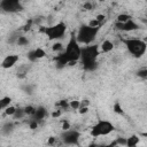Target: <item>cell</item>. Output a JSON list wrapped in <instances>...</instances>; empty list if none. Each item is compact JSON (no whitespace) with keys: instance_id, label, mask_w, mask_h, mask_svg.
Wrapping results in <instances>:
<instances>
[{"instance_id":"obj_1","label":"cell","mask_w":147,"mask_h":147,"mask_svg":"<svg viewBox=\"0 0 147 147\" xmlns=\"http://www.w3.org/2000/svg\"><path fill=\"white\" fill-rule=\"evenodd\" d=\"M100 55V46L99 45H85L82 47V56L80 61L83 68L87 71H94L98 68V56Z\"/></svg>"},{"instance_id":"obj_2","label":"cell","mask_w":147,"mask_h":147,"mask_svg":"<svg viewBox=\"0 0 147 147\" xmlns=\"http://www.w3.org/2000/svg\"><path fill=\"white\" fill-rule=\"evenodd\" d=\"M99 31H100V26L94 28V26H91L88 24H82L79 26L77 33H76V38L80 45L82 44L83 45H91L95 40Z\"/></svg>"},{"instance_id":"obj_3","label":"cell","mask_w":147,"mask_h":147,"mask_svg":"<svg viewBox=\"0 0 147 147\" xmlns=\"http://www.w3.org/2000/svg\"><path fill=\"white\" fill-rule=\"evenodd\" d=\"M123 42L126 46V49L129 51V53L133 57L140 59L147 52V42L145 40H142V39L126 38V39H123Z\"/></svg>"},{"instance_id":"obj_4","label":"cell","mask_w":147,"mask_h":147,"mask_svg":"<svg viewBox=\"0 0 147 147\" xmlns=\"http://www.w3.org/2000/svg\"><path fill=\"white\" fill-rule=\"evenodd\" d=\"M64 53L67 55V59L69 61V63L71 62H77L80 60V56H82V47H80V44L78 42L77 38H76V34H71L70 36V39L64 48ZM68 63V64H69Z\"/></svg>"},{"instance_id":"obj_5","label":"cell","mask_w":147,"mask_h":147,"mask_svg":"<svg viewBox=\"0 0 147 147\" xmlns=\"http://www.w3.org/2000/svg\"><path fill=\"white\" fill-rule=\"evenodd\" d=\"M40 32L46 34L49 40H59L64 37L65 31H67V25L64 22H59L54 25L51 26H40L39 29Z\"/></svg>"},{"instance_id":"obj_6","label":"cell","mask_w":147,"mask_h":147,"mask_svg":"<svg viewBox=\"0 0 147 147\" xmlns=\"http://www.w3.org/2000/svg\"><path fill=\"white\" fill-rule=\"evenodd\" d=\"M114 130H115V126H114L113 123H110L109 121L100 119V121H98L92 126V129H91V136L94 137V138L103 137V136H108Z\"/></svg>"},{"instance_id":"obj_7","label":"cell","mask_w":147,"mask_h":147,"mask_svg":"<svg viewBox=\"0 0 147 147\" xmlns=\"http://www.w3.org/2000/svg\"><path fill=\"white\" fill-rule=\"evenodd\" d=\"M0 8L5 13L13 14V13L22 11L24 7L22 5V0H1Z\"/></svg>"},{"instance_id":"obj_8","label":"cell","mask_w":147,"mask_h":147,"mask_svg":"<svg viewBox=\"0 0 147 147\" xmlns=\"http://www.w3.org/2000/svg\"><path fill=\"white\" fill-rule=\"evenodd\" d=\"M79 138H80V132L74 129L65 130L61 134V139L65 145H78Z\"/></svg>"},{"instance_id":"obj_9","label":"cell","mask_w":147,"mask_h":147,"mask_svg":"<svg viewBox=\"0 0 147 147\" xmlns=\"http://www.w3.org/2000/svg\"><path fill=\"white\" fill-rule=\"evenodd\" d=\"M114 26H115V29H117L119 31H124V32H131V31H136L139 29V24L137 22H134L132 18L125 23H119L116 21Z\"/></svg>"},{"instance_id":"obj_10","label":"cell","mask_w":147,"mask_h":147,"mask_svg":"<svg viewBox=\"0 0 147 147\" xmlns=\"http://www.w3.org/2000/svg\"><path fill=\"white\" fill-rule=\"evenodd\" d=\"M45 55H46V52H45L42 48L38 47V48H36V49L29 51L28 54H26V57H28V60H29L31 63H33V62H37L38 60L42 59Z\"/></svg>"},{"instance_id":"obj_11","label":"cell","mask_w":147,"mask_h":147,"mask_svg":"<svg viewBox=\"0 0 147 147\" xmlns=\"http://www.w3.org/2000/svg\"><path fill=\"white\" fill-rule=\"evenodd\" d=\"M18 60H20L18 55H16V54H9V55H7L2 60L1 67L3 69H10V68H13V67L16 65V63L18 62Z\"/></svg>"},{"instance_id":"obj_12","label":"cell","mask_w":147,"mask_h":147,"mask_svg":"<svg viewBox=\"0 0 147 147\" xmlns=\"http://www.w3.org/2000/svg\"><path fill=\"white\" fill-rule=\"evenodd\" d=\"M15 130V124L14 122L11 121H8V122H5L2 125H1V136L3 137H9Z\"/></svg>"},{"instance_id":"obj_13","label":"cell","mask_w":147,"mask_h":147,"mask_svg":"<svg viewBox=\"0 0 147 147\" xmlns=\"http://www.w3.org/2000/svg\"><path fill=\"white\" fill-rule=\"evenodd\" d=\"M68 63H69V61H68V59H67V55H65L64 51L61 52V53H59V54L55 56V64H56V68H57V69L64 68L65 65H68Z\"/></svg>"},{"instance_id":"obj_14","label":"cell","mask_w":147,"mask_h":147,"mask_svg":"<svg viewBox=\"0 0 147 147\" xmlns=\"http://www.w3.org/2000/svg\"><path fill=\"white\" fill-rule=\"evenodd\" d=\"M47 115H48L47 109H46L45 107H42V106H39V107H37V108H36V111H34V114H33L32 118L37 119L38 122H41L42 119H45V118L47 117Z\"/></svg>"},{"instance_id":"obj_15","label":"cell","mask_w":147,"mask_h":147,"mask_svg":"<svg viewBox=\"0 0 147 147\" xmlns=\"http://www.w3.org/2000/svg\"><path fill=\"white\" fill-rule=\"evenodd\" d=\"M31 69V64H21L18 65L17 70H16V77L18 79H24L28 75V72Z\"/></svg>"},{"instance_id":"obj_16","label":"cell","mask_w":147,"mask_h":147,"mask_svg":"<svg viewBox=\"0 0 147 147\" xmlns=\"http://www.w3.org/2000/svg\"><path fill=\"white\" fill-rule=\"evenodd\" d=\"M100 48H101V52H103V53L111 52L114 49V42L110 40H103L100 45Z\"/></svg>"},{"instance_id":"obj_17","label":"cell","mask_w":147,"mask_h":147,"mask_svg":"<svg viewBox=\"0 0 147 147\" xmlns=\"http://www.w3.org/2000/svg\"><path fill=\"white\" fill-rule=\"evenodd\" d=\"M139 141H140L139 136L132 134V136H130L129 138H126V146H127V147H134V146H137V145L139 144Z\"/></svg>"},{"instance_id":"obj_18","label":"cell","mask_w":147,"mask_h":147,"mask_svg":"<svg viewBox=\"0 0 147 147\" xmlns=\"http://www.w3.org/2000/svg\"><path fill=\"white\" fill-rule=\"evenodd\" d=\"M21 34H20V32L18 31H13V32H10L9 34H8V37H7V44H9V45H14V44H16L17 42V39H18V37H20Z\"/></svg>"},{"instance_id":"obj_19","label":"cell","mask_w":147,"mask_h":147,"mask_svg":"<svg viewBox=\"0 0 147 147\" xmlns=\"http://www.w3.org/2000/svg\"><path fill=\"white\" fill-rule=\"evenodd\" d=\"M26 116V114H25V110H24V108H16V111H15V114L13 115V119H15V121H20V119H22V118H24Z\"/></svg>"},{"instance_id":"obj_20","label":"cell","mask_w":147,"mask_h":147,"mask_svg":"<svg viewBox=\"0 0 147 147\" xmlns=\"http://www.w3.org/2000/svg\"><path fill=\"white\" fill-rule=\"evenodd\" d=\"M21 90H22L25 94L31 95V94H33V92H34V86H33L32 84H24V85L21 86Z\"/></svg>"},{"instance_id":"obj_21","label":"cell","mask_w":147,"mask_h":147,"mask_svg":"<svg viewBox=\"0 0 147 147\" xmlns=\"http://www.w3.org/2000/svg\"><path fill=\"white\" fill-rule=\"evenodd\" d=\"M56 106L60 108V109H62V110H64V111H68V109H71L70 108V101H68V100H60L57 103H56Z\"/></svg>"},{"instance_id":"obj_22","label":"cell","mask_w":147,"mask_h":147,"mask_svg":"<svg viewBox=\"0 0 147 147\" xmlns=\"http://www.w3.org/2000/svg\"><path fill=\"white\" fill-rule=\"evenodd\" d=\"M10 102H11V98L10 96H3L0 99V108L2 110H5L8 106H10Z\"/></svg>"},{"instance_id":"obj_23","label":"cell","mask_w":147,"mask_h":147,"mask_svg":"<svg viewBox=\"0 0 147 147\" xmlns=\"http://www.w3.org/2000/svg\"><path fill=\"white\" fill-rule=\"evenodd\" d=\"M52 51L55 52V53H61V52H63V51H64L63 44L60 42V41H55V42L52 45Z\"/></svg>"},{"instance_id":"obj_24","label":"cell","mask_w":147,"mask_h":147,"mask_svg":"<svg viewBox=\"0 0 147 147\" xmlns=\"http://www.w3.org/2000/svg\"><path fill=\"white\" fill-rule=\"evenodd\" d=\"M132 17L129 15V14H125V13H122V14H119L118 16H117V18H116V21L117 22H119V23H125V22H127L129 20H131Z\"/></svg>"},{"instance_id":"obj_25","label":"cell","mask_w":147,"mask_h":147,"mask_svg":"<svg viewBox=\"0 0 147 147\" xmlns=\"http://www.w3.org/2000/svg\"><path fill=\"white\" fill-rule=\"evenodd\" d=\"M16 45H18V46H21V47L28 46V45H29V39H28L25 36H22V34H21V36L18 37V39H17Z\"/></svg>"},{"instance_id":"obj_26","label":"cell","mask_w":147,"mask_h":147,"mask_svg":"<svg viewBox=\"0 0 147 147\" xmlns=\"http://www.w3.org/2000/svg\"><path fill=\"white\" fill-rule=\"evenodd\" d=\"M126 146V138H123V137H119V138H116L111 144L110 146Z\"/></svg>"},{"instance_id":"obj_27","label":"cell","mask_w":147,"mask_h":147,"mask_svg":"<svg viewBox=\"0 0 147 147\" xmlns=\"http://www.w3.org/2000/svg\"><path fill=\"white\" fill-rule=\"evenodd\" d=\"M113 110H114V113H116V114H118V115H124V110H123V108H122V106H121V103H119L118 101H116V102L114 103Z\"/></svg>"},{"instance_id":"obj_28","label":"cell","mask_w":147,"mask_h":147,"mask_svg":"<svg viewBox=\"0 0 147 147\" xmlns=\"http://www.w3.org/2000/svg\"><path fill=\"white\" fill-rule=\"evenodd\" d=\"M15 111H16V107H14V106H8L5 110H3V113H5V115H7V116H11L13 117V115L15 114Z\"/></svg>"},{"instance_id":"obj_29","label":"cell","mask_w":147,"mask_h":147,"mask_svg":"<svg viewBox=\"0 0 147 147\" xmlns=\"http://www.w3.org/2000/svg\"><path fill=\"white\" fill-rule=\"evenodd\" d=\"M24 110H25L26 116H33V114H34V111H36V107H33V106L29 105V106L24 107Z\"/></svg>"},{"instance_id":"obj_30","label":"cell","mask_w":147,"mask_h":147,"mask_svg":"<svg viewBox=\"0 0 147 147\" xmlns=\"http://www.w3.org/2000/svg\"><path fill=\"white\" fill-rule=\"evenodd\" d=\"M137 76L141 79H147V68H142V69H139L137 71Z\"/></svg>"},{"instance_id":"obj_31","label":"cell","mask_w":147,"mask_h":147,"mask_svg":"<svg viewBox=\"0 0 147 147\" xmlns=\"http://www.w3.org/2000/svg\"><path fill=\"white\" fill-rule=\"evenodd\" d=\"M94 7H95V5H94L93 2H91V1H86V2L83 5V10H85V11H87V10H92Z\"/></svg>"},{"instance_id":"obj_32","label":"cell","mask_w":147,"mask_h":147,"mask_svg":"<svg viewBox=\"0 0 147 147\" xmlns=\"http://www.w3.org/2000/svg\"><path fill=\"white\" fill-rule=\"evenodd\" d=\"M38 125H39V122H38L37 119L31 118V119L29 121V127H30L31 130H36V129H38Z\"/></svg>"},{"instance_id":"obj_33","label":"cell","mask_w":147,"mask_h":147,"mask_svg":"<svg viewBox=\"0 0 147 147\" xmlns=\"http://www.w3.org/2000/svg\"><path fill=\"white\" fill-rule=\"evenodd\" d=\"M79 107H80V101H78V100H72V101H70V108H71V109L78 110Z\"/></svg>"},{"instance_id":"obj_34","label":"cell","mask_w":147,"mask_h":147,"mask_svg":"<svg viewBox=\"0 0 147 147\" xmlns=\"http://www.w3.org/2000/svg\"><path fill=\"white\" fill-rule=\"evenodd\" d=\"M87 24H88V25H91V26H94V28H95V26H101V25H102V24H101V23H100V22H99L96 18L91 20V21H90Z\"/></svg>"},{"instance_id":"obj_35","label":"cell","mask_w":147,"mask_h":147,"mask_svg":"<svg viewBox=\"0 0 147 147\" xmlns=\"http://www.w3.org/2000/svg\"><path fill=\"white\" fill-rule=\"evenodd\" d=\"M62 111H63V110L59 108V109H56V110H54V111H53V113L51 114V116H52L53 118H57V117H60V116L62 115Z\"/></svg>"},{"instance_id":"obj_36","label":"cell","mask_w":147,"mask_h":147,"mask_svg":"<svg viewBox=\"0 0 147 147\" xmlns=\"http://www.w3.org/2000/svg\"><path fill=\"white\" fill-rule=\"evenodd\" d=\"M70 127H71V125H70V123H69L68 121H63V122H62V130H63V131L69 130Z\"/></svg>"},{"instance_id":"obj_37","label":"cell","mask_w":147,"mask_h":147,"mask_svg":"<svg viewBox=\"0 0 147 147\" xmlns=\"http://www.w3.org/2000/svg\"><path fill=\"white\" fill-rule=\"evenodd\" d=\"M78 113H79L80 115L87 114V113H88V107H79V109H78Z\"/></svg>"},{"instance_id":"obj_38","label":"cell","mask_w":147,"mask_h":147,"mask_svg":"<svg viewBox=\"0 0 147 147\" xmlns=\"http://www.w3.org/2000/svg\"><path fill=\"white\" fill-rule=\"evenodd\" d=\"M95 18H96V20L102 24V22L106 20V16H105L103 14H99V15H96V17H95Z\"/></svg>"},{"instance_id":"obj_39","label":"cell","mask_w":147,"mask_h":147,"mask_svg":"<svg viewBox=\"0 0 147 147\" xmlns=\"http://www.w3.org/2000/svg\"><path fill=\"white\" fill-rule=\"evenodd\" d=\"M90 106V101L88 100H83V101H80V107H88Z\"/></svg>"},{"instance_id":"obj_40","label":"cell","mask_w":147,"mask_h":147,"mask_svg":"<svg viewBox=\"0 0 147 147\" xmlns=\"http://www.w3.org/2000/svg\"><path fill=\"white\" fill-rule=\"evenodd\" d=\"M55 141H56V139H55L54 137H49V139H48L47 144H48V145H53V144H55Z\"/></svg>"},{"instance_id":"obj_41","label":"cell","mask_w":147,"mask_h":147,"mask_svg":"<svg viewBox=\"0 0 147 147\" xmlns=\"http://www.w3.org/2000/svg\"><path fill=\"white\" fill-rule=\"evenodd\" d=\"M98 1H100V2H103V1H106V0H98Z\"/></svg>"},{"instance_id":"obj_42","label":"cell","mask_w":147,"mask_h":147,"mask_svg":"<svg viewBox=\"0 0 147 147\" xmlns=\"http://www.w3.org/2000/svg\"><path fill=\"white\" fill-rule=\"evenodd\" d=\"M146 16H147V13H146Z\"/></svg>"},{"instance_id":"obj_43","label":"cell","mask_w":147,"mask_h":147,"mask_svg":"<svg viewBox=\"0 0 147 147\" xmlns=\"http://www.w3.org/2000/svg\"><path fill=\"white\" fill-rule=\"evenodd\" d=\"M146 2H147V0H146Z\"/></svg>"}]
</instances>
